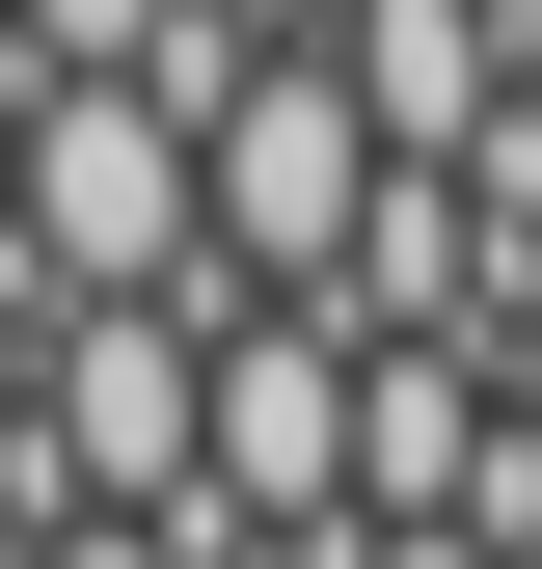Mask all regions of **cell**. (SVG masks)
Listing matches in <instances>:
<instances>
[{"label":"cell","instance_id":"1","mask_svg":"<svg viewBox=\"0 0 542 569\" xmlns=\"http://www.w3.org/2000/svg\"><path fill=\"white\" fill-rule=\"evenodd\" d=\"M28 271L54 299H244L218 271V163L136 82H28Z\"/></svg>","mask_w":542,"mask_h":569},{"label":"cell","instance_id":"2","mask_svg":"<svg viewBox=\"0 0 542 569\" xmlns=\"http://www.w3.org/2000/svg\"><path fill=\"white\" fill-rule=\"evenodd\" d=\"M190 163H218V271H244V299H353V218L406 190V163H380V109L325 82V54H271Z\"/></svg>","mask_w":542,"mask_h":569},{"label":"cell","instance_id":"3","mask_svg":"<svg viewBox=\"0 0 542 569\" xmlns=\"http://www.w3.org/2000/svg\"><path fill=\"white\" fill-rule=\"evenodd\" d=\"M190 326H218V516L244 542H353V380L380 352L325 299H190Z\"/></svg>","mask_w":542,"mask_h":569},{"label":"cell","instance_id":"4","mask_svg":"<svg viewBox=\"0 0 542 569\" xmlns=\"http://www.w3.org/2000/svg\"><path fill=\"white\" fill-rule=\"evenodd\" d=\"M325 82H353V109H380V163H489V136H515V82H542V54L489 28V0H353V28H325Z\"/></svg>","mask_w":542,"mask_h":569},{"label":"cell","instance_id":"5","mask_svg":"<svg viewBox=\"0 0 542 569\" xmlns=\"http://www.w3.org/2000/svg\"><path fill=\"white\" fill-rule=\"evenodd\" d=\"M515 461V352H380L353 380V516H489Z\"/></svg>","mask_w":542,"mask_h":569},{"label":"cell","instance_id":"6","mask_svg":"<svg viewBox=\"0 0 542 569\" xmlns=\"http://www.w3.org/2000/svg\"><path fill=\"white\" fill-rule=\"evenodd\" d=\"M163 28H190V0H28V82H136Z\"/></svg>","mask_w":542,"mask_h":569},{"label":"cell","instance_id":"7","mask_svg":"<svg viewBox=\"0 0 542 569\" xmlns=\"http://www.w3.org/2000/svg\"><path fill=\"white\" fill-rule=\"evenodd\" d=\"M353 569H515V542H461V516H353Z\"/></svg>","mask_w":542,"mask_h":569},{"label":"cell","instance_id":"8","mask_svg":"<svg viewBox=\"0 0 542 569\" xmlns=\"http://www.w3.org/2000/svg\"><path fill=\"white\" fill-rule=\"evenodd\" d=\"M190 28H244V54H325V28H353V0H190Z\"/></svg>","mask_w":542,"mask_h":569},{"label":"cell","instance_id":"9","mask_svg":"<svg viewBox=\"0 0 542 569\" xmlns=\"http://www.w3.org/2000/svg\"><path fill=\"white\" fill-rule=\"evenodd\" d=\"M28 569H190V542L163 516H82V542H28Z\"/></svg>","mask_w":542,"mask_h":569},{"label":"cell","instance_id":"10","mask_svg":"<svg viewBox=\"0 0 542 569\" xmlns=\"http://www.w3.org/2000/svg\"><path fill=\"white\" fill-rule=\"evenodd\" d=\"M0 299H28V82H0Z\"/></svg>","mask_w":542,"mask_h":569},{"label":"cell","instance_id":"11","mask_svg":"<svg viewBox=\"0 0 542 569\" xmlns=\"http://www.w3.org/2000/svg\"><path fill=\"white\" fill-rule=\"evenodd\" d=\"M0 82H28V0H0Z\"/></svg>","mask_w":542,"mask_h":569},{"label":"cell","instance_id":"12","mask_svg":"<svg viewBox=\"0 0 542 569\" xmlns=\"http://www.w3.org/2000/svg\"><path fill=\"white\" fill-rule=\"evenodd\" d=\"M0 569H28V516H0Z\"/></svg>","mask_w":542,"mask_h":569},{"label":"cell","instance_id":"13","mask_svg":"<svg viewBox=\"0 0 542 569\" xmlns=\"http://www.w3.org/2000/svg\"><path fill=\"white\" fill-rule=\"evenodd\" d=\"M299 569H353V542H299Z\"/></svg>","mask_w":542,"mask_h":569}]
</instances>
